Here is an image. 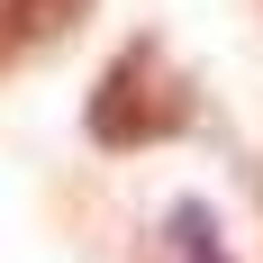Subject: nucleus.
Instances as JSON below:
<instances>
[{
	"instance_id": "nucleus-1",
	"label": "nucleus",
	"mask_w": 263,
	"mask_h": 263,
	"mask_svg": "<svg viewBox=\"0 0 263 263\" xmlns=\"http://www.w3.org/2000/svg\"><path fill=\"white\" fill-rule=\"evenodd\" d=\"M191 73L173 64L163 36H127V46L100 64V82L82 91V136L100 145V155H145V145H173L191 127Z\"/></svg>"
},
{
	"instance_id": "nucleus-2",
	"label": "nucleus",
	"mask_w": 263,
	"mask_h": 263,
	"mask_svg": "<svg viewBox=\"0 0 263 263\" xmlns=\"http://www.w3.org/2000/svg\"><path fill=\"white\" fill-rule=\"evenodd\" d=\"M82 18H91V0H0V73H18L46 46H64Z\"/></svg>"
},
{
	"instance_id": "nucleus-3",
	"label": "nucleus",
	"mask_w": 263,
	"mask_h": 263,
	"mask_svg": "<svg viewBox=\"0 0 263 263\" xmlns=\"http://www.w3.org/2000/svg\"><path fill=\"white\" fill-rule=\"evenodd\" d=\"M155 263H236L227 254V227H218V209L209 200H173V209L155 218Z\"/></svg>"
}]
</instances>
